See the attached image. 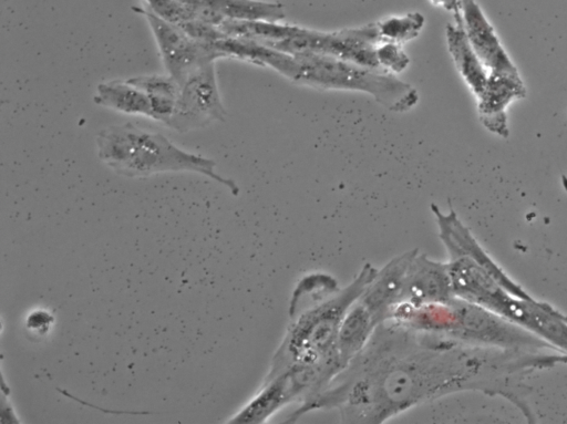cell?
Masks as SVG:
<instances>
[{"instance_id": "obj_1", "label": "cell", "mask_w": 567, "mask_h": 424, "mask_svg": "<svg viewBox=\"0 0 567 424\" xmlns=\"http://www.w3.org/2000/svg\"><path fill=\"white\" fill-rule=\"evenodd\" d=\"M243 59L271 68L298 84L368 93L393 112L402 113L413 108L420 97L411 84L394 74L327 54H289L249 40L243 48Z\"/></svg>"}, {"instance_id": "obj_2", "label": "cell", "mask_w": 567, "mask_h": 424, "mask_svg": "<svg viewBox=\"0 0 567 424\" xmlns=\"http://www.w3.org/2000/svg\"><path fill=\"white\" fill-rule=\"evenodd\" d=\"M377 271L378 268L367 262L343 289L289 310V325L266 376H274L293 364L322 365L334 376L340 373L342 366L336 343L342 318Z\"/></svg>"}, {"instance_id": "obj_3", "label": "cell", "mask_w": 567, "mask_h": 424, "mask_svg": "<svg viewBox=\"0 0 567 424\" xmlns=\"http://www.w3.org/2000/svg\"><path fill=\"white\" fill-rule=\"evenodd\" d=\"M99 159L125 177H150L171 172H189L225 186L234 196L238 185L215 170L212 158L175 145L162 133L150 132L131 122L101 130L95 138Z\"/></svg>"}, {"instance_id": "obj_4", "label": "cell", "mask_w": 567, "mask_h": 424, "mask_svg": "<svg viewBox=\"0 0 567 424\" xmlns=\"http://www.w3.org/2000/svg\"><path fill=\"white\" fill-rule=\"evenodd\" d=\"M332 379L331 371L322 365H290L274 376H265L255 395L226 423H266L280 409L312 397Z\"/></svg>"}, {"instance_id": "obj_5", "label": "cell", "mask_w": 567, "mask_h": 424, "mask_svg": "<svg viewBox=\"0 0 567 424\" xmlns=\"http://www.w3.org/2000/svg\"><path fill=\"white\" fill-rule=\"evenodd\" d=\"M133 9L146 19L167 74L179 85L205 64L223 58L213 44L194 40L179 25L157 17L146 7Z\"/></svg>"}, {"instance_id": "obj_6", "label": "cell", "mask_w": 567, "mask_h": 424, "mask_svg": "<svg viewBox=\"0 0 567 424\" xmlns=\"http://www.w3.org/2000/svg\"><path fill=\"white\" fill-rule=\"evenodd\" d=\"M227 111L218 90L215 62L198 69L181 84V92L175 111L166 126L186 133L224 122Z\"/></svg>"}, {"instance_id": "obj_7", "label": "cell", "mask_w": 567, "mask_h": 424, "mask_svg": "<svg viewBox=\"0 0 567 424\" xmlns=\"http://www.w3.org/2000/svg\"><path fill=\"white\" fill-rule=\"evenodd\" d=\"M416 251L417 249H411L392 258L385 266L378 269L359 296L358 299L380 323L403 302L409 269Z\"/></svg>"}, {"instance_id": "obj_8", "label": "cell", "mask_w": 567, "mask_h": 424, "mask_svg": "<svg viewBox=\"0 0 567 424\" xmlns=\"http://www.w3.org/2000/svg\"><path fill=\"white\" fill-rule=\"evenodd\" d=\"M462 25L467 39L489 74H517L518 71L496 32L475 0H458Z\"/></svg>"}, {"instance_id": "obj_9", "label": "cell", "mask_w": 567, "mask_h": 424, "mask_svg": "<svg viewBox=\"0 0 567 424\" xmlns=\"http://www.w3.org/2000/svg\"><path fill=\"white\" fill-rule=\"evenodd\" d=\"M197 19L219 27L225 20L278 22L285 18L282 6L258 0H177Z\"/></svg>"}, {"instance_id": "obj_10", "label": "cell", "mask_w": 567, "mask_h": 424, "mask_svg": "<svg viewBox=\"0 0 567 424\" xmlns=\"http://www.w3.org/2000/svg\"><path fill=\"white\" fill-rule=\"evenodd\" d=\"M452 293L447 265L417 250L409 269L403 302L414 306L444 302Z\"/></svg>"}, {"instance_id": "obj_11", "label": "cell", "mask_w": 567, "mask_h": 424, "mask_svg": "<svg viewBox=\"0 0 567 424\" xmlns=\"http://www.w3.org/2000/svg\"><path fill=\"white\" fill-rule=\"evenodd\" d=\"M526 94L519 74H488L486 87L478 100V114L482 123L491 132L506 137V106Z\"/></svg>"}, {"instance_id": "obj_12", "label": "cell", "mask_w": 567, "mask_h": 424, "mask_svg": "<svg viewBox=\"0 0 567 424\" xmlns=\"http://www.w3.org/2000/svg\"><path fill=\"white\" fill-rule=\"evenodd\" d=\"M380 322L357 299L342 318L336 343V353L342 370L364 348Z\"/></svg>"}, {"instance_id": "obj_13", "label": "cell", "mask_w": 567, "mask_h": 424, "mask_svg": "<svg viewBox=\"0 0 567 424\" xmlns=\"http://www.w3.org/2000/svg\"><path fill=\"white\" fill-rule=\"evenodd\" d=\"M446 40L460 74L478 99L486 87L489 73L472 48L462 23L446 25Z\"/></svg>"}, {"instance_id": "obj_14", "label": "cell", "mask_w": 567, "mask_h": 424, "mask_svg": "<svg viewBox=\"0 0 567 424\" xmlns=\"http://www.w3.org/2000/svg\"><path fill=\"white\" fill-rule=\"evenodd\" d=\"M95 104L130 115L152 118L151 105L145 93L127 80L102 82L93 96Z\"/></svg>"}, {"instance_id": "obj_15", "label": "cell", "mask_w": 567, "mask_h": 424, "mask_svg": "<svg viewBox=\"0 0 567 424\" xmlns=\"http://www.w3.org/2000/svg\"><path fill=\"white\" fill-rule=\"evenodd\" d=\"M147 96L152 118L167 124L172 117L181 92V85L171 75H140L127 79Z\"/></svg>"}, {"instance_id": "obj_16", "label": "cell", "mask_w": 567, "mask_h": 424, "mask_svg": "<svg viewBox=\"0 0 567 424\" xmlns=\"http://www.w3.org/2000/svg\"><path fill=\"white\" fill-rule=\"evenodd\" d=\"M375 24L380 43L394 42L402 45V43L414 39L420 33L424 24V18L422 14L414 12L403 17H392Z\"/></svg>"}, {"instance_id": "obj_17", "label": "cell", "mask_w": 567, "mask_h": 424, "mask_svg": "<svg viewBox=\"0 0 567 424\" xmlns=\"http://www.w3.org/2000/svg\"><path fill=\"white\" fill-rule=\"evenodd\" d=\"M377 59L382 71L391 74L401 73L410 64V58L401 44L381 42L377 45Z\"/></svg>"}, {"instance_id": "obj_18", "label": "cell", "mask_w": 567, "mask_h": 424, "mask_svg": "<svg viewBox=\"0 0 567 424\" xmlns=\"http://www.w3.org/2000/svg\"><path fill=\"white\" fill-rule=\"evenodd\" d=\"M146 8L157 17L179 24L196 18L195 14L177 0H145Z\"/></svg>"}, {"instance_id": "obj_19", "label": "cell", "mask_w": 567, "mask_h": 424, "mask_svg": "<svg viewBox=\"0 0 567 424\" xmlns=\"http://www.w3.org/2000/svg\"><path fill=\"white\" fill-rule=\"evenodd\" d=\"M177 25H179L190 38L202 43L213 44L226 35L219 27L197 18L187 20Z\"/></svg>"}, {"instance_id": "obj_20", "label": "cell", "mask_w": 567, "mask_h": 424, "mask_svg": "<svg viewBox=\"0 0 567 424\" xmlns=\"http://www.w3.org/2000/svg\"><path fill=\"white\" fill-rule=\"evenodd\" d=\"M54 317L47 310L39 309L30 312L25 320L27 329L34 335H45L53 324Z\"/></svg>"}, {"instance_id": "obj_21", "label": "cell", "mask_w": 567, "mask_h": 424, "mask_svg": "<svg viewBox=\"0 0 567 424\" xmlns=\"http://www.w3.org/2000/svg\"><path fill=\"white\" fill-rule=\"evenodd\" d=\"M432 2L442 6L446 10L453 11L456 18V23L462 22L458 0H432Z\"/></svg>"}]
</instances>
